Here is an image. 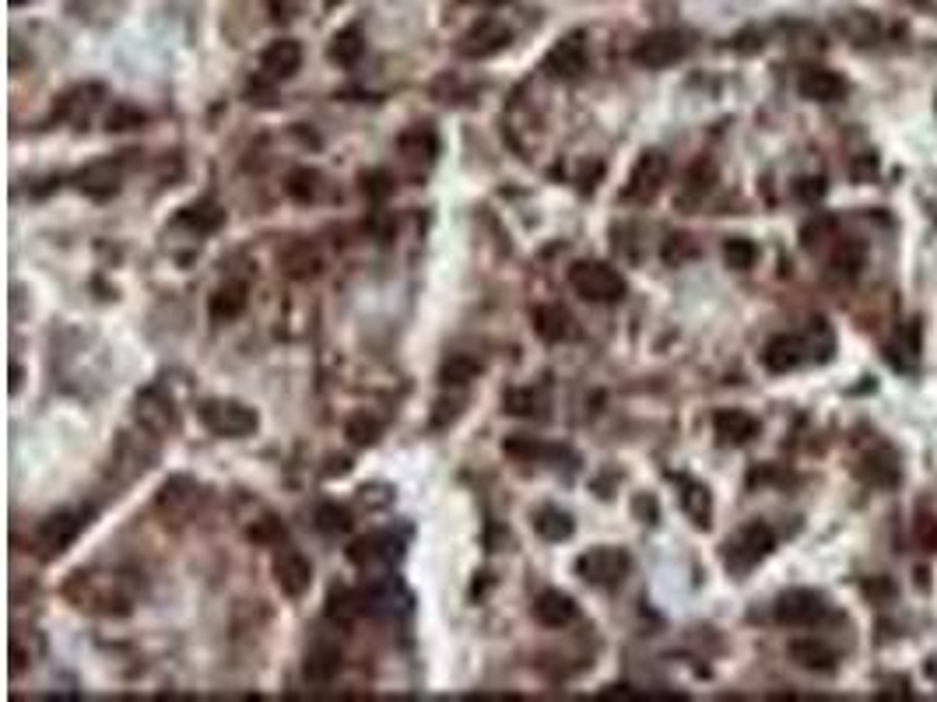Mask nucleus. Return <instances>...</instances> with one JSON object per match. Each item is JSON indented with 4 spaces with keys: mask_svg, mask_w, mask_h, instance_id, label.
<instances>
[{
    "mask_svg": "<svg viewBox=\"0 0 937 702\" xmlns=\"http://www.w3.org/2000/svg\"><path fill=\"white\" fill-rule=\"evenodd\" d=\"M481 376V362L471 359V355H450V359L443 362V369H439V380L446 383V387H467L471 380H478Z\"/></svg>",
    "mask_w": 937,
    "mask_h": 702,
    "instance_id": "obj_34",
    "label": "nucleus"
},
{
    "mask_svg": "<svg viewBox=\"0 0 937 702\" xmlns=\"http://www.w3.org/2000/svg\"><path fill=\"white\" fill-rule=\"evenodd\" d=\"M916 541L923 552H937V516H930L927 509L916 513Z\"/></svg>",
    "mask_w": 937,
    "mask_h": 702,
    "instance_id": "obj_43",
    "label": "nucleus"
},
{
    "mask_svg": "<svg viewBox=\"0 0 937 702\" xmlns=\"http://www.w3.org/2000/svg\"><path fill=\"white\" fill-rule=\"evenodd\" d=\"M141 123H144V113H141V109L116 106L113 113H109V130H130V127H141Z\"/></svg>",
    "mask_w": 937,
    "mask_h": 702,
    "instance_id": "obj_46",
    "label": "nucleus"
},
{
    "mask_svg": "<svg viewBox=\"0 0 937 702\" xmlns=\"http://www.w3.org/2000/svg\"><path fill=\"white\" fill-rule=\"evenodd\" d=\"M337 671H341V650L330 646V643L313 646L309 657H306V667H302L306 681H313V685H327V681H334Z\"/></svg>",
    "mask_w": 937,
    "mask_h": 702,
    "instance_id": "obj_26",
    "label": "nucleus"
},
{
    "mask_svg": "<svg viewBox=\"0 0 937 702\" xmlns=\"http://www.w3.org/2000/svg\"><path fill=\"white\" fill-rule=\"evenodd\" d=\"M534 330H537V337L548 344L569 341V337H573V316H569L566 306H558V302H544V306L534 309Z\"/></svg>",
    "mask_w": 937,
    "mask_h": 702,
    "instance_id": "obj_17",
    "label": "nucleus"
},
{
    "mask_svg": "<svg viewBox=\"0 0 937 702\" xmlns=\"http://www.w3.org/2000/svg\"><path fill=\"white\" fill-rule=\"evenodd\" d=\"M271 573H274V583L281 587V594H288V597H302L309 590V583H313V566H309L306 555L295 552V548H281V552L274 555Z\"/></svg>",
    "mask_w": 937,
    "mask_h": 702,
    "instance_id": "obj_10",
    "label": "nucleus"
},
{
    "mask_svg": "<svg viewBox=\"0 0 937 702\" xmlns=\"http://www.w3.org/2000/svg\"><path fill=\"white\" fill-rule=\"evenodd\" d=\"M250 541L257 545H281L285 541V523L267 516V520H257V527H250Z\"/></svg>",
    "mask_w": 937,
    "mask_h": 702,
    "instance_id": "obj_41",
    "label": "nucleus"
},
{
    "mask_svg": "<svg viewBox=\"0 0 937 702\" xmlns=\"http://www.w3.org/2000/svg\"><path fill=\"white\" fill-rule=\"evenodd\" d=\"M825 615V597L815 590H787L776 601V622L783 625H815Z\"/></svg>",
    "mask_w": 937,
    "mask_h": 702,
    "instance_id": "obj_13",
    "label": "nucleus"
},
{
    "mask_svg": "<svg viewBox=\"0 0 937 702\" xmlns=\"http://www.w3.org/2000/svg\"><path fill=\"white\" fill-rule=\"evenodd\" d=\"M394 176H390L387 169H365L362 172V194L369 197V201H387L390 194H394Z\"/></svg>",
    "mask_w": 937,
    "mask_h": 702,
    "instance_id": "obj_37",
    "label": "nucleus"
},
{
    "mask_svg": "<svg viewBox=\"0 0 937 702\" xmlns=\"http://www.w3.org/2000/svg\"><path fill=\"white\" fill-rule=\"evenodd\" d=\"M787 653L797 667H804V671L829 674L832 667H836V653L825 643H818V639H794V643L787 646Z\"/></svg>",
    "mask_w": 937,
    "mask_h": 702,
    "instance_id": "obj_24",
    "label": "nucleus"
},
{
    "mask_svg": "<svg viewBox=\"0 0 937 702\" xmlns=\"http://www.w3.org/2000/svg\"><path fill=\"white\" fill-rule=\"evenodd\" d=\"M569 285L587 302H604L608 306V302L625 299V278L611 264H601V260H580V264L569 267Z\"/></svg>",
    "mask_w": 937,
    "mask_h": 702,
    "instance_id": "obj_3",
    "label": "nucleus"
},
{
    "mask_svg": "<svg viewBox=\"0 0 937 702\" xmlns=\"http://www.w3.org/2000/svg\"><path fill=\"white\" fill-rule=\"evenodd\" d=\"M506 453H509V457H516V460H534V457H541V453H548V450H544L541 443H534V439L516 436V439H506Z\"/></svg>",
    "mask_w": 937,
    "mask_h": 702,
    "instance_id": "obj_45",
    "label": "nucleus"
},
{
    "mask_svg": "<svg viewBox=\"0 0 937 702\" xmlns=\"http://www.w3.org/2000/svg\"><path fill=\"white\" fill-rule=\"evenodd\" d=\"M769 552H773V531H769L766 523H748L727 545V566L744 573V569H752L755 562L766 559Z\"/></svg>",
    "mask_w": 937,
    "mask_h": 702,
    "instance_id": "obj_7",
    "label": "nucleus"
},
{
    "mask_svg": "<svg viewBox=\"0 0 937 702\" xmlns=\"http://www.w3.org/2000/svg\"><path fill=\"white\" fill-rule=\"evenodd\" d=\"M509 39H513V32H509L506 25L495 22V18H485V22H478L464 39H460V53L471 60H485L506 50Z\"/></svg>",
    "mask_w": 937,
    "mask_h": 702,
    "instance_id": "obj_12",
    "label": "nucleus"
},
{
    "mask_svg": "<svg viewBox=\"0 0 937 702\" xmlns=\"http://www.w3.org/2000/svg\"><path fill=\"white\" fill-rule=\"evenodd\" d=\"M685 53H688V43H685L681 32L657 29V32H650V36L639 39L636 50H632V60H636L639 67H650V71H664V67L678 64Z\"/></svg>",
    "mask_w": 937,
    "mask_h": 702,
    "instance_id": "obj_6",
    "label": "nucleus"
},
{
    "mask_svg": "<svg viewBox=\"0 0 937 702\" xmlns=\"http://www.w3.org/2000/svg\"><path fill=\"white\" fill-rule=\"evenodd\" d=\"M179 222H183L186 229L201 232V236H211V232H218L225 225V211L218 208L215 201H197L179 215Z\"/></svg>",
    "mask_w": 937,
    "mask_h": 702,
    "instance_id": "obj_29",
    "label": "nucleus"
},
{
    "mask_svg": "<svg viewBox=\"0 0 937 702\" xmlns=\"http://www.w3.org/2000/svg\"><path fill=\"white\" fill-rule=\"evenodd\" d=\"M832 267H836L839 274H857L860 267H864V246L860 243H843L836 250V257H832Z\"/></svg>",
    "mask_w": 937,
    "mask_h": 702,
    "instance_id": "obj_40",
    "label": "nucleus"
},
{
    "mask_svg": "<svg viewBox=\"0 0 937 702\" xmlns=\"http://www.w3.org/2000/svg\"><path fill=\"white\" fill-rule=\"evenodd\" d=\"M260 67H264L267 78H278V81L292 78V74L302 67V46L295 43V39H278V43H271L264 50Z\"/></svg>",
    "mask_w": 937,
    "mask_h": 702,
    "instance_id": "obj_16",
    "label": "nucleus"
},
{
    "mask_svg": "<svg viewBox=\"0 0 937 702\" xmlns=\"http://www.w3.org/2000/svg\"><path fill=\"white\" fill-rule=\"evenodd\" d=\"M120 162H113V158H102V162H92L85 172L78 176V187L85 190L88 197H109L120 190Z\"/></svg>",
    "mask_w": 937,
    "mask_h": 702,
    "instance_id": "obj_23",
    "label": "nucleus"
},
{
    "mask_svg": "<svg viewBox=\"0 0 937 702\" xmlns=\"http://www.w3.org/2000/svg\"><path fill=\"white\" fill-rule=\"evenodd\" d=\"M320 190H323V176H320L316 169H309V165H302V169H292V172H288L285 194L292 197V201L309 204V201H316V197H320Z\"/></svg>",
    "mask_w": 937,
    "mask_h": 702,
    "instance_id": "obj_31",
    "label": "nucleus"
},
{
    "mask_svg": "<svg viewBox=\"0 0 937 702\" xmlns=\"http://www.w3.org/2000/svg\"><path fill=\"white\" fill-rule=\"evenodd\" d=\"M397 148H401V155L408 158V162H425L429 165L432 158L439 155V134L432 123H415V127H408L401 137H397Z\"/></svg>",
    "mask_w": 937,
    "mask_h": 702,
    "instance_id": "obj_18",
    "label": "nucleus"
},
{
    "mask_svg": "<svg viewBox=\"0 0 937 702\" xmlns=\"http://www.w3.org/2000/svg\"><path fill=\"white\" fill-rule=\"evenodd\" d=\"M864 478L871 481V485H892L895 478H899V464H895L892 457H878V453H871V457H864Z\"/></svg>",
    "mask_w": 937,
    "mask_h": 702,
    "instance_id": "obj_38",
    "label": "nucleus"
},
{
    "mask_svg": "<svg viewBox=\"0 0 937 702\" xmlns=\"http://www.w3.org/2000/svg\"><path fill=\"white\" fill-rule=\"evenodd\" d=\"M850 172H853V180H857V183H871L874 176H878V158H874V155H860L857 162L850 165Z\"/></svg>",
    "mask_w": 937,
    "mask_h": 702,
    "instance_id": "obj_47",
    "label": "nucleus"
},
{
    "mask_svg": "<svg viewBox=\"0 0 937 702\" xmlns=\"http://www.w3.org/2000/svg\"><path fill=\"white\" fill-rule=\"evenodd\" d=\"M362 611H365V604H362V597L355 594V590H330V597H327V618L330 622H337V625H355L358 618H362Z\"/></svg>",
    "mask_w": 937,
    "mask_h": 702,
    "instance_id": "obj_30",
    "label": "nucleus"
},
{
    "mask_svg": "<svg viewBox=\"0 0 937 702\" xmlns=\"http://www.w3.org/2000/svg\"><path fill=\"white\" fill-rule=\"evenodd\" d=\"M797 92L804 95V99L811 102H839L846 95V81L839 78L836 71H822V67H815V71H804L801 81H797Z\"/></svg>",
    "mask_w": 937,
    "mask_h": 702,
    "instance_id": "obj_20",
    "label": "nucleus"
},
{
    "mask_svg": "<svg viewBox=\"0 0 937 702\" xmlns=\"http://www.w3.org/2000/svg\"><path fill=\"white\" fill-rule=\"evenodd\" d=\"M713 429H716V439H720L723 446H744L759 436V418L748 415V411L727 408V411H716Z\"/></svg>",
    "mask_w": 937,
    "mask_h": 702,
    "instance_id": "obj_15",
    "label": "nucleus"
},
{
    "mask_svg": "<svg viewBox=\"0 0 937 702\" xmlns=\"http://www.w3.org/2000/svg\"><path fill=\"white\" fill-rule=\"evenodd\" d=\"M534 531L541 534L544 541H551V545H558V541H569L573 538V520H569V513H562V509L555 506H544L534 513Z\"/></svg>",
    "mask_w": 937,
    "mask_h": 702,
    "instance_id": "obj_28",
    "label": "nucleus"
},
{
    "mask_svg": "<svg viewBox=\"0 0 937 702\" xmlns=\"http://www.w3.org/2000/svg\"><path fill=\"white\" fill-rule=\"evenodd\" d=\"M478 4H502V0H478Z\"/></svg>",
    "mask_w": 937,
    "mask_h": 702,
    "instance_id": "obj_50",
    "label": "nucleus"
},
{
    "mask_svg": "<svg viewBox=\"0 0 937 702\" xmlns=\"http://www.w3.org/2000/svg\"><path fill=\"white\" fill-rule=\"evenodd\" d=\"M67 597L78 604L81 611H95V615H127L134 608V594L123 590V580L113 573L95 576L78 573L67 583Z\"/></svg>",
    "mask_w": 937,
    "mask_h": 702,
    "instance_id": "obj_1",
    "label": "nucleus"
},
{
    "mask_svg": "<svg viewBox=\"0 0 937 702\" xmlns=\"http://www.w3.org/2000/svg\"><path fill=\"white\" fill-rule=\"evenodd\" d=\"M534 618L548 629H566L576 618V601L562 590H544L534 601Z\"/></svg>",
    "mask_w": 937,
    "mask_h": 702,
    "instance_id": "obj_22",
    "label": "nucleus"
},
{
    "mask_svg": "<svg viewBox=\"0 0 937 702\" xmlns=\"http://www.w3.org/2000/svg\"><path fill=\"white\" fill-rule=\"evenodd\" d=\"M397 555V541L390 534H365V538L351 541L348 559L355 566H372V562H390Z\"/></svg>",
    "mask_w": 937,
    "mask_h": 702,
    "instance_id": "obj_25",
    "label": "nucleus"
},
{
    "mask_svg": "<svg viewBox=\"0 0 937 702\" xmlns=\"http://www.w3.org/2000/svg\"><path fill=\"white\" fill-rule=\"evenodd\" d=\"M281 267H285L288 278L306 281V278H316L323 264H320V253H316L313 246H309V243H295V246H288V250L281 253Z\"/></svg>",
    "mask_w": 937,
    "mask_h": 702,
    "instance_id": "obj_27",
    "label": "nucleus"
},
{
    "mask_svg": "<svg viewBox=\"0 0 937 702\" xmlns=\"http://www.w3.org/2000/svg\"><path fill=\"white\" fill-rule=\"evenodd\" d=\"M85 516L81 513H57V516H50V520L39 527V538H36V545H39V555L43 559H57V555H64L67 548L74 545V538L81 534V527H85Z\"/></svg>",
    "mask_w": 937,
    "mask_h": 702,
    "instance_id": "obj_9",
    "label": "nucleus"
},
{
    "mask_svg": "<svg viewBox=\"0 0 937 702\" xmlns=\"http://www.w3.org/2000/svg\"><path fill=\"white\" fill-rule=\"evenodd\" d=\"M801 362H804V341L794 334L773 337V341L766 344V351H762V366H766L769 373H790V369H797Z\"/></svg>",
    "mask_w": 937,
    "mask_h": 702,
    "instance_id": "obj_19",
    "label": "nucleus"
},
{
    "mask_svg": "<svg viewBox=\"0 0 937 702\" xmlns=\"http://www.w3.org/2000/svg\"><path fill=\"white\" fill-rule=\"evenodd\" d=\"M197 418L204 422V429L222 439H246L260 425L257 411L246 408L243 401H232V397H208V401H201Z\"/></svg>",
    "mask_w": 937,
    "mask_h": 702,
    "instance_id": "obj_2",
    "label": "nucleus"
},
{
    "mask_svg": "<svg viewBox=\"0 0 937 702\" xmlns=\"http://www.w3.org/2000/svg\"><path fill=\"white\" fill-rule=\"evenodd\" d=\"M664 180H667V155H664V151H657V148L643 151V155H639V162L632 165V172H629V183H625V190H622V201L650 204L653 197L660 194Z\"/></svg>",
    "mask_w": 937,
    "mask_h": 702,
    "instance_id": "obj_4",
    "label": "nucleus"
},
{
    "mask_svg": "<svg viewBox=\"0 0 937 702\" xmlns=\"http://www.w3.org/2000/svg\"><path fill=\"white\" fill-rule=\"evenodd\" d=\"M201 499H204V488L197 485V481L172 478V481H165L162 492H158V509H162L169 520H186V516L201 506Z\"/></svg>",
    "mask_w": 937,
    "mask_h": 702,
    "instance_id": "obj_14",
    "label": "nucleus"
},
{
    "mask_svg": "<svg viewBox=\"0 0 937 702\" xmlns=\"http://www.w3.org/2000/svg\"><path fill=\"white\" fill-rule=\"evenodd\" d=\"M362 53H365L362 32H358V29H344V32H337V36H334L327 57L334 60L337 67H355L358 60H362Z\"/></svg>",
    "mask_w": 937,
    "mask_h": 702,
    "instance_id": "obj_32",
    "label": "nucleus"
},
{
    "mask_svg": "<svg viewBox=\"0 0 937 702\" xmlns=\"http://www.w3.org/2000/svg\"><path fill=\"white\" fill-rule=\"evenodd\" d=\"M11 4H15V8H22V4H29V0H11Z\"/></svg>",
    "mask_w": 937,
    "mask_h": 702,
    "instance_id": "obj_49",
    "label": "nucleus"
},
{
    "mask_svg": "<svg viewBox=\"0 0 937 702\" xmlns=\"http://www.w3.org/2000/svg\"><path fill=\"white\" fill-rule=\"evenodd\" d=\"M934 109H937V99H934Z\"/></svg>",
    "mask_w": 937,
    "mask_h": 702,
    "instance_id": "obj_51",
    "label": "nucleus"
},
{
    "mask_svg": "<svg viewBox=\"0 0 937 702\" xmlns=\"http://www.w3.org/2000/svg\"><path fill=\"white\" fill-rule=\"evenodd\" d=\"M137 422H141L144 432H151V436H165V432H172V425H176V408H172V397L165 394L162 387H148L141 397H137V408H134Z\"/></svg>",
    "mask_w": 937,
    "mask_h": 702,
    "instance_id": "obj_11",
    "label": "nucleus"
},
{
    "mask_svg": "<svg viewBox=\"0 0 937 702\" xmlns=\"http://www.w3.org/2000/svg\"><path fill=\"white\" fill-rule=\"evenodd\" d=\"M681 506H685V513L692 516L695 527H709V516H713V499H709V488H706V485L685 481V492H681Z\"/></svg>",
    "mask_w": 937,
    "mask_h": 702,
    "instance_id": "obj_33",
    "label": "nucleus"
},
{
    "mask_svg": "<svg viewBox=\"0 0 937 702\" xmlns=\"http://www.w3.org/2000/svg\"><path fill=\"white\" fill-rule=\"evenodd\" d=\"M351 513L344 506H334V502H323L320 509H316V527L327 534H348L351 531Z\"/></svg>",
    "mask_w": 937,
    "mask_h": 702,
    "instance_id": "obj_36",
    "label": "nucleus"
},
{
    "mask_svg": "<svg viewBox=\"0 0 937 702\" xmlns=\"http://www.w3.org/2000/svg\"><path fill=\"white\" fill-rule=\"evenodd\" d=\"M344 432H348V439H351V443H355V446H372V443H376V439H380L383 425L376 422V418H372V415H365V411H362V415H355V418H351V422H348V429H344Z\"/></svg>",
    "mask_w": 937,
    "mask_h": 702,
    "instance_id": "obj_39",
    "label": "nucleus"
},
{
    "mask_svg": "<svg viewBox=\"0 0 937 702\" xmlns=\"http://www.w3.org/2000/svg\"><path fill=\"white\" fill-rule=\"evenodd\" d=\"M246 302H250V288H246V281H225V285L211 295L208 313L215 323H232L236 316H243Z\"/></svg>",
    "mask_w": 937,
    "mask_h": 702,
    "instance_id": "obj_21",
    "label": "nucleus"
},
{
    "mask_svg": "<svg viewBox=\"0 0 937 702\" xmlns=\"http://www.w3.org/2000/svg\"><path fill=\"white\" fill-rule=\"evenodd\" d=\"M695 253H699V246L692 243V236H671L667 239V246H664V260L667 264H685V260H692Z\"/></svg>",
    "mask_w": 937,
    "mask_h": 702,
    "instance_id": "obj_42",
    "label": "nucleus"
},
{
    "mask_svg": "<svg viewBox=\"0 0 937 702\" xmlns=\"http://www.w3.org/2000/svg\"><path fill=\"white\" fill-rule=\"evenodd\" d=\"M502 404H506L509 415H534V411H537V394H534V390H509Z\"/></svg>",
    "mask_w": 937,
    "mask_h": 702,
    "instance_id": "obj_44",
    "label": "nucleus"
},
{
    "mask_svg": "<svg viewBox=\"0 0 937 702\" xmlns=\"http://www.w3.org/2000/svg\"><path fill=\"white\" fill-rule=\"evenodd\" d=\"M794 194L801 197V201H808V204H811V201H818V197L825 194V180H822V176H808V180H801V183H797V187H794Z\"/></svg>",
    "mask_w": 937,
    "mask_h": 702,
    "instance_id": "obj_48",
    "label": "nucleus"
},
{
    "mask_svg": "<svg viewBox=\"0 0 937 702\" xmlns=\"http://www.w3.org/2000/svg\"><path fill=\"white\" fill-rule=\"evenodd\" d=\"M587 64H590L587 43H583L580 32H573V36H566V39H558V43L551 46L548 57H544V71H548L551 78H558V81H576V78H583Z\"/></svg>",
    "mask_w": 937,
    "mask_h": 702,
    "instance_id": "obj_8",
    "label": "nucleus"
},
{
    "mask_svg": "<svg viewBox=\"0 0 937 702\" xmlns=\"http://www.w3.org/2000/svg\"><path fill=\"white\" fill-rule=\"evenodd\" d=\"M576 573L583 576L587 583H594V587H615V583L625 580V573H629V555L622 552V548H590V552H583L580 559H576Z\"/></svg>",
    "mask_w": 937,
    "mask_h": 702,
    "instance_id": "obj_5",
    "label": "nucleus"
},
{
    "mask_svg": "<svg viewBox=\"0 0 937 702\" xmlns=\"http://www.w3.org/2000/svg\"><path fill=\"white\" fill-rule=\"evenodd\" d=\"M723 260H727V267H734V271H748V267H755V260H759V246L752 243V239H727V246H723Z\"/></svg>",
    "mask_w": 937,
    "mask_h": 702,
    "instance_id": "obj_35",
    "label": "nucleus"
}]
</instances>
